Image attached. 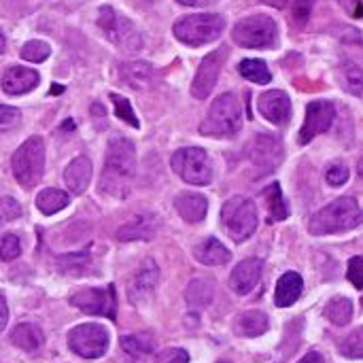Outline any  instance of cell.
<instances>
[{
  "label": "cell",
  "mask_w": 363,
  "mask_h": 363,
  "mask_svg": "<svg viewBox=\"0 0 363 363\" xmlns=\"http://www.w3.org/2000/svg\"><path fill=\"white\" fill-rule=\"evenodd\" d=\"M136 172V147L125 136H111L104 155V172L100 187L117 198L128 196L130 181Z\"/></svg>",
  "instance_id": "6da1fadb"
},
{
  "label": "cell",
  "mask_w": 363,
  "mask_h": 363,
  "mask_svg": "<svg viewBox=\"0 0 363 363\" xmlns=\"http://www.w3.org/2000/svg\"><path fill=\"white\" fill-rule=\"evenodd\" d=\"M363 223V208L357 204L355 198H338L317 211L311 217L308 232L315 236H328V234H342L349 230H355Z\"/></svg>",
  "instance_id": "7a4b0ae2"
},
{
  "label": "cell",
  "mask_w": 363,
  "mask_h": 363,
  "mask_svg": "<svg viewBox=\"0 0 363 363\" xmlns=\"http://www.w3.org/2000/svg\"><path fill=\"white\" fill-rule=\"evenodd\" d=\"M242 128V108L234 94H221L208 108L206 119L200 125L202 136L228 138Z\"/></svg>",
  "instance_id": "3957f363"
},
{
  "label": "cell",
  "mask_w": 363,
  "mask_h": 363,
  "mask_svg": "<svg viewBox=\"0 0 363 363\" xmlns=\"http://www.w3.org/2000/svg\"><path fill=\"white\" fill-rule=\"evenodd\" d=\"M257 206L245 196H234L221 206V223L234 242H245L257 230Z\"/></svg>",
  "instance_id": "277c9868"
},
{
  "label": "cell",
  "mask_w": 363,
  "mask_h": 363,
  "mask_svg": "<svg viewBox=\"0 0 363 363\" xmlns=\"http://www.w3.org/2000/svg\"><path fill=\"white\" fill-rule=\"evenodd\" d=\"M13 177L26 189L38 185L45 172V140L40 136H30L11 157Z\"/></svg>",
  "instance_id": "5b68a950"
},
{
  "label": "cell",
  "mask_w": 363,
  "mask_h": 363,
  "mask_svg": "<svg viewBox=\"0 0 363 363\" xmlns=\"http://www.w3.org/2000/svg\"><path fill=\"white\" fill-rule=\"evenodd\" d=\"M225 28V19L217 13H198V15H187V17H181L172 32L174 36L189 45V47H200V45H206L215 38L221 36Z\"/></svg>",
  "instance_id": "8992f818"
},
{
  "label": "cell",
  "mask_w": 363,
  "mask_h": 363,
  "mask_svg": "<svg viewBox=\"0 0 363 363\" xmlns=\"http://www.w3.org/2000/svg\"><path fill=\"white\" fill-rule=\"evenodd\" d=\"M98 26L100 30L106 34V38L119 47L123 53H136L143 47V38L140 32L136 30V26L121 13H117L113 6H102L98 11Z\"/></svg>",
  "instance_id": "52a82bcc"
},
{
  "label": "cell",
  "mask_w": 363,
  "mask_h": 363,
  "mask_svg": "<svg viewBox=\"0 0 363 363\" xmlns=\"http://www.w3.org/2000/svg\"><path fill=\"white\" fill-rule=\"evenodd\" d=\"M172 170L189 185H208L213 181V162L200 147H183L172 153Z\"/></svg>",
  "instance_id": "ba28073f"
},
{
  "label": "cell",
  "mask_w": 363,
  "mask_h": 363,
  "mask_svg": "<svg viewBox=\"0 0 363 363\" xmlns=\"http://www.w3.org/2000/svg\"><path fill=\"white\" fill-rule=\"evenodd\" d=\"M277 21L268 15H249L245 19H240L234 30H232V38L236 45L247 47V49H264V47H272L277 40Z\"/></svg>",
  "instance_id": "9c48e42d"
},
{
  "label": "cell",
  "mask_w": 363,
  "mask_h": 363,
  "mask_svg": "<svg viewBox=\"0 0 363 363\" xmlns=\"http://www.w3.org/2000/svg\"><path fill=\"white\" fill-rule=\"evenodd\" d=\"M68 349L83 359H98L108 351V332L98 323H81L68 332Z\"/></svg>",
  "instance_id": "30bf717a"
},
{
  "label": "cell",
  "mask_w": 363,
  "mask_h": 363,
  "mask_svg": "<svg viewBox=\"0 0 363 363\" xmlns=\"http://www.w3.org/2000/svg\"><path fill=\"white\" fill-rule=\"evenodd\" d=\"M70 304L77 306L79 311L87 315H98V317H108L111 321L117 319V294L115 285H108L104 289L89 287L81 289L70 296Z\"/></svg>",
  "instance_id": "8fae6325"
},
{
  "label": "cell",
  "mask_w": 363,
  "mask_h": 363,
  "mask_svg": "<svg viewBox=\"0 0 363 363\" xmlns=\"http://www.w3.org/2000/svg\"><path fill=\"white\" fill-rule=\"evenodd\" d=\"M225 57H228V49L219 47V49H215L213 53H208L200 62V68H198L196 79L191 83V96L194 98L206 100L211 96V91L215 89V85L219 81V74H221V68L225 64Z\"/></svg>",
  "instance_id": "7c38bea8"
},
{
  "label": "cell",
  "mask_w": 363,
  "mask_h": 363,
  "mask_svg": "<svg viewBox=\"0 0 363 363\" xmlns=\"http://www.w3.org/2000/svg\"><path fill=\"white\" fill-rule=\"evenodd\" d=\"M336 119V106L330 100H315L306 106V119L298 134L300 145H308L315 136L328 132Z\"/></svg>",
  "instance_id": "4fadbf2b"
},
{
  "label": "cell",
  "mask_w": 363,
  "mask_h": 363,
  "mask_svg": "<svg viewBox=\"0 0 363 363\" xmlns=\"http://www.w3.org/2000/svg\"><path fill=\"white\" fill-rule=\"evenodd\" d=\"M257 108L274 125H285L291 119V100L283 89L264 91L257 100Z\"/></svg>",
  "instance_id": "5bb4252c"
},
{
  "label": "cell",
  "mask_w": 363,
  "mask_h": 363,
  "mask_svg": "<svg viewBox=\"0 0 363 363\" xmlns=\"http://www.w3.org/2000/svg\"><path fill=\"white\" fill-rule=\"evenodd\" d=\"M262 272H264V262L259 257L242 259L230 274V289L236 296H249L257 287Z\"/></svg>",
  "instance_id": "9a60e30c"
},
{
  "label": "cell",
  "mask_w": 363,
  "mask_h": 363,
  "mask_svg": "<svg viewBox=\"0 0 363 363\" xmlns=\"http://www.w3.org/2000/svg\"><path fill=\"white\" fill-rule=\"evenodd\" d=\"M157 281H160V268L153 259H147L128 283V300L132 304L145 302L155 291Z\"/></svg>",
  "instance_id": "2e32d148"
},
{
  "label": "cell",
  "mask_w": 363,
  "mask_h": 363,
  "mask_svg": "<svg viewBox=\"0 0 363 363\" xmlns=\"http://www.w3.org/2000/svg\"><path fill=\"white\" fill-rule=\"evenodd\" d=\"M251 160L259 168V172H274V168L283 162V145L272 134H259L255 138Z\"/></svg>",
  "instance_id": "e0dca14e"
},
{
  "label": "cell",
  "mask_w": 363,
  "mask_h": 363,
  "mask_svg": "<svg viewBox=\"0 0 363 363\" xmlns=\"http://www.w3.org/2000/svg\"><path fill=\"white\" fill-rule=\"evenodd\" d=\"M40 83V74L32 68H26V66H11L4 70L2 74V91L9 94V96H21V94H28L30 89H34L36 85Z\"/></svg>",
  "instance_id": "ac0fdd59"
},
{
  "label": "cell",
  "mask_w": 363,
  "mask_h": 363,
  "mask_svg": "<svg viewBox=\"0 0 363 363\" xmlns=\"http://www.w3.org/2000/svg\"><path fill=\"white\" fill-rule=\"evenodd\" d=\"M91 172H94V168H91L89 157H85V155L74 157L64 170V183H66L68 191L74 194V196L85 194V189L91 183Z\"/></svg>",
  "instance_id": "d6986e66"
},
{
  "label": "cell",
  "mask_w": 363,
  "mask_h": 363,
  "mask_svg": "<svg viewBox=\"0 0 363 363\" xmlns=\"http://www.w3.org/2000/svg\"><path fill=\"white\" fill-rule=\"evenodd\" d=\"M174 208L187 223H200V221H204V217L208 213V200L202 194L183 191L177 196Z\"/></svg>",
  "instance_id": "ffe728a7"
},
{
  "label": "cell",
  "mask_w": 363,
  "mask_h": 363,
  "mask_svg": "<svg viewBox=\"0 0 363 363\" xmlns=\"http://www.w3.org/2000/svg\"><path fill=\"white\" fill-rule=\"evenodd\" d=\"M119 79L132 89H147L153 85L155 68L147 62H125L119 66Z\"/></svg>",
  "instance_id": "44dd1931"
},
{
  "label": "cell",
  "mask_w": 363,
  "mask_h": 363,
  "mask_svg": "<svg viewBox=\"0 0 363 363\" xmlns=\"http://www.w3.org/2000/svg\"><path fill=\"white\" fill-rule=\"evenodd\" d=\"M157 232V219L153 215H138L117 230V238L123 242L130 240H151Z\"/></svg>",
  "instance_id": "7402d4cb"
},
{
  "label": "cell",
  "mask_w": 363,
  "mask_h": 363,
  "mask_svg": "<svg viewBox=\"0 0 363 363\" xmlns=\"http://www.w3.org/2000/svg\"><path fill=\"white\" fill-rule=\"evenodd\" d=\"M304 291V281L298 272H285L279 283H277V294H274V302L279 308H289L294 306L300 296Z\"/></svg>",
  "instance_id": "603a6c76"
},
{
  "label": "cell",
  "mask_w": 363,
  "mask_h": 363,
  "mask_svg": "<svg viewBox=\"0 0 363 363\" xmlns=\"http://www.w3.org/2000/svg\"><path fill=\"white\" fill-rule=\"evenodd\" d=\"M9 338H11L13 347L21 349L26 353L38 351L43 347V342H45V336H43L40 328L34 325V323H19V325H15Z\"/></svg>",
  "instance_id": "cb8c5ba5"
},
{
  "label": "cell",
  "mask_w": 363,
  "mask_h": 363,
  "mask_svg": "<svg viewBox=\"0 0 363 363\" xmlns=\"http://www.w3.org/2000/svg\"><path fill=\"white\" fill-rule=\"evenodd\" d=\"M213 298H215V283L211 279H194L187 285L185 300H187V306H191L194 311H202L211 306Z\"/></svg>",
  "instance_id": "d4e9b609"
},
{
  "label": "cell",
  "mask_w": 363,
  "mask_h": 363,
  "mask_svg": "<svg viewBox=\"0 0 363 363\" xmlns=\"http://www.w3.org/2000/svg\"><path fill=\"white\" fill-rule=\"evenodd\" d=\"M194 255L200 264L204 266H223L230 262L232 253L217 240V238H206L194 249Z\"/></svg>",
  "instance_id": "484cf974"
},
{
  "label": "cell",
  "mask_w": 363,
  "mask_h": 363,
  "mask_svg": "<svg viewBox=\"0 0 363 363\" xmlns=\"http://www.w3.org/2000/svg\"><path fill=\"white\" fill-rule=\"evenodd\" d=\"M270 328V321H268V315L262 313V311H249V313H242L238 317V323H236V330L240 336H247V338H257V336H264Z\"/></svg>",
  "instance_id": "4316f807"
},
{
  "label": "cell",
  "mask_w": 363,
  "mask_h": 363,
  "mask_svg": "<svg viewBox=\"0 0 363 363\" xmlns=\"http://www.w3.org/2000/svg\"><path fill=\"white\" fill-rule=\"evenodd\" d=\"M264 198L268 202V223L285 221L289 217V206L283 198L281 183H272L264 189Z\"/></svg>",
  "instance_id": "83f0119b"
},
{
  "label": "cell",
  "mask_w": 363,
  "mask_h": 363,
  "mask_svg": "<svg viewBox=\"0 0 363 363\" xmlns=\"http://www.w3.org/2000/svg\"><path fill=\"white\" fill-rule=\"evenodd\" d=\"M68 204H70V196H68V191H62V189L51 187V189H43L36 196V208L43 215H55V213L64 211Z\"/></svg>",
  "instance_id": "f1b7e54d"
},
{
  "label": "cell",
  "mask_w": 363,
  "mask_h": 363,
  "mask_svg": "<svg viewBox=\"0 0 363 363\" xmlns=\"http://www.w3.org/2000/svg\"><path fill=\"white\" fill-rule=\"evenodd\" d=\"M325 317H328L334 325H338V328L349 325L351 319H353V302H351L349 298H342V296L332 298V300L328 302V306H325Z\"/></svg>",
  "instance_id": "f546056e"
},
{
  "label": "cell",
  "mask_w": 363,
  "mask_h": 363,
  "mask_svg": "<svg viewBox=\"0 0 363 363\" xmlns=\"http://www.w3.org/2000/svg\"><path fill=\"white\" fill-rule=\"evenodd\" d=\"M119 345L132 357H145L155 351V340L149 334H128L119 340Z\"/></svg>",
  "instance_id": "4dcf8cb0"
},
{
  "label": "cell",
  "mask_w": 363,
  "mask_h": 363,
  "mask_svg": "<svg viewBox=\"0 0 363 363\" xmlns=\"http://www.w3.org/2000/svg\"><path fill=\"white\" fill-rule=\"evenodd\" d=\"M238 72L251 81V83H257V85H268L272 81V74H270V68L266 66L264 60H255V57H249V60H242L238 64Z\"/></svg>",
  "instance_id": "1f68e13d"
},
{
  "label": "cell",
  "mask_w": 363,
  "mask_h": 363,
  "mask_svg": "<svg viewBox=\"0 0 363 363\" xmlns=\"http://www.w3.org/2000/svg\"><path fill=\"white\" fill-rule=\"evenodd\" d=\"M338 351L349 359H362L363 357V328L353 330L349 336H345L338 342Z\"/></svg>",
  "instance_id": "d6a6232c"
},
{
  "label": "cell",
  "mask_w": 363,
  "mask_h": 363,
  "mask_svg": "<svg viewBox=\"0 0 363 363\" xmlns=\"http://www.w3.org/2000/svg\"><path fill=\"white\" fill-rule=\"evenodd\" d=\"M342 81L347 91H351L353 96H363V68H359L353 62H345L342 64Z\"/></svg>",
  "instance_id": "836d02e7"
},
{
  "label": "cell",
  "mask_w": 363,
  "mask_h": 363,
  "mask_svg": "<svg viewBox=\"0 0 363 363\" xmlns=\"http://www.w3.org/2000/svg\"><path fill=\"white\" fill-rule=\"evenodd\" d=\"M57 266L64 274H85L89 266V255L87 253H70L57 259Z\"/></svg>",
  "instance_id": "e575fe53"
},
{
  "label": "cell",
  "mask_w": 363,
  "mask_h": 363,
  "mask_svg": "<svg viewBox=\"0 0 363 363\" xmlns=\"http://www.w3.org/2000/svg\"><path fill=\"white\" fill-rule=\"evenodd\" d=\"M49 53H51V47L45 40H28L21 47V57L28 62H34V64L45 62L49 57Z\"/></svg>",
  "instance_id": "d590c367"
},
{
  "label": "cell",
  "mask_w": 363,
  "mask_h": 363,
  "mask_svg": "<svg viewBox=\"0 0 363 363\" xmlns=\"http://www.w3.org/2000/svg\"><path fill=\"white\" fill-rule=\"evenodd\" d=\"M111 100H113V104H115V113H117L119 119H123V121H125L128 125H132V128H140V121H138L136 113L132 111V104H130L128 98H123V96H119V94H111Z\"/></svg>",
  "instance_id": "8d00e7d4"
},
{
  "label": "cell",
  "mask_w": 363,
  "mask_h": 363,
  "mask_svg": "<svg viewBox=\"0 0 363 363\" xmlns=\"http://www.w3.org/2000/svg\"><path fill=\"white\" fill-rule=\"evenodd\" d=\"M21 255V242L15 234H6L0 240V259L2 262H13Z\"/></svg>",
  "instance_id": "74e56055"
},
{
  "label": "cell",
  "mask_w": 363,
  "mask_h": 363,
  "mask_svg": "<svg viewBox=\"0 0 363 363\" xmlns=\"http://www.w3.org/2000/svg\"><path fill=\"white\" fill-rule=\"evenodd\" d=\"M21 121V113L15 108V106H6V104H0V134L2 132H9L13 128H17Z\"/></svg>",
  "instance_id": "f35d334b"
},
{
  "label": "cell",
  "mask_w": 363,
  "mask_h": 363,
  "mask_svg": "<svg viewBox=\"0 0 363 363\" xmlns=\"http://www.w3.org/2000/svg\"><path fill=\"white\" fill-rule=\"evenodd\" d=\"M21 215V206L13 198H0V228Z\"/></svg>",
  "instance_id": "ab89813d"
},
{
  "label": "cell",
  "mask_w": 363,
  "mask_h": 363,
  "mask_svg": "<svg viewBox=\"0 0 363 363\" xmlns=\"http://www.w3.org/2000/svg\"><path fill=\"white\" fill-rule=\"evenodd\" d=\"M351 172L345 164H332L325 172V181L332 185V187H342L347 181H349Z\"/></svg>",
  "instance_id": "60d3db41"
},
{
  "label": "cell",
  "mask_w": 363,
  "mask_h": 363,
  "mask_svg": "<svg viewBox=\"0 0 363 363\" xmlns=\"http://www.w3.org/2000/svg\"><path fill=\"white\" fill-rule=\"evenodd\" d=\"M347 279L353 283L355 289H363V257L355 255L349 259V268H347Z\"/></svg>",
  "instance_id": "b9f144b4"
},
{
  "label": "cell",
  "mask_w": 363,
  "mask_h": 363,
  "mask_svg": "<svg viewBox=\"0 0 363 363\" xmlns=\"http://www.w3.org/2000/svg\"><path fill=\"white\" fill-rule=\"evenodd\" d=\"M313 6H315V0H296V2H294V21H296L300 28L311 19Z\"/></svg>",
  "instance_id": "7bdbcfd3"
},
{
  "label": "cell",
  "mask_w": 363,
  "mask_h": 363,
  "mask_svg": "<svg viewBox=\"0 0 363 363\" xmlns=\"http://www.w3.org/2000/svg\"><path fill=\"white\" fill-rule=\"evenodd\" d=\"M157 363H189V353L185 349H166L157 355Z\"/></svg>",
  "instance_id": "ee69618b"
},
{
  "label": "cell",
  "mask_w": 363,
  "mask_h": 363,
  "mask_svg": "<svg viewBox=\"0 0 363 363\" xmlns=\"http://www.w3.org/2000/svg\"><path fill=\"white\" fill-rule=\"evenodd\" d=\"M340 4L345 6V11H347L351 17H363L362 0H340Z\"/></svg>",
  "instance_id": "f6af8a7d"
},
{
  "label": "cell",
  "mask_w": 363,
  "mask_h": 363,
  "mask_svg": "<svg viewBox=\"0 0 363 363\" xmlns=\"http://www.w3.org/2000/svg\"><path fill=\"white\" fill-rule=\"evenodd\" d=\"M6 323H9V306H6V300L0 296V332L6 328Z\"/></svg>",
  "instance_id": "bcb514c9"
},
{
  "label": "cell",
  "mask_w": 363,
  "mask_h": 363,
  "mask_svg": "<svg viewBox=\"0 0 363 363\" xmlns=\"http://www.w3.org/2000/svg\"><path fill=\"white\" fill-rule=\"evenodd\" d=\"M298 363H325V359H323V355L319 351H311L308 355H304Z\"/></svg>",
  "instance_id": "7dc6e473"
},
{
  "label": "cell",
  "mask_w": 363,
  "mask_h": 363,
  "mask_svg": "<svg viewBox=\"0 0 363 363\" xmlns=\"http://www.w3.org/2000/svg\"><path fill=\"white\" fill-rule=\"evenodd\" d=\"M177 2H181V4H185V6H208V4H213L215 0H177Z\"/></svg>",
  "instance_id": "c3c4849f"
},
{
  "label": "cell",
  "mask_w": 363,
  "mask_h": 363,
  "mask_svg": "<svg viewBox=\"0 0 363 363\" xmlns=\"http://www.w3.org/2000/svg\"><path fill=\"white\" fill-rule=\"evenodd\" d=\"M262 2H266V4H270L274 9H283L287 4V0H262Z\"/></svg>",
  "instance_id": "681fc988"
},
{
  "label": "cell",
  "mask_w": 363,
  "mask_h": 363,
  "mask_svg": "<svg viewBox=\"0 0 363 363\" xmlns=\"http://www.w3.org/2000/svg\"><path fill=\"white\" fill-rule=\"evenodd\" d=\"M4 49H6V38H4V34L0 32V53H4Z\"/></svg>",
  "instance_id": "f907efd6"
},
{
  "label": "cell",
  "mask_w": 363,
  "mask_h": 363,
  "mask_svg": "<svg viewBox=\"0 0 363 363\" xmlns=\"http://www.w3.org/2000/svg\"><path fill=\"white\" fill-rule=\"evenodd\" d=\"M51 94H62V87L60 85H53V91Z\"/></svg>",
  "instance_id": "816d5d0a"
},
{
  "label": "cell",
  "mask_w": 363,
  "mask_h": 363,
  "mask_svg": "<svg viewBox=\"0 0 363 363\" xmlns=\"http://www.w3.org/2000/svg\"><path fill=\"white\" fill-rule=\"evenodd\" d=\"M217 363H232V362H225V359H223V362H217Z\"/></svg>",
  "instance_id": "f5cc1de1"
},
{
  "label": "cell",
  "mask_w": 363,
  "mask_h": 363,
  "mask_svg": "<svg viewBox=\"0 0 363 363\" xmlns=\"http://www.w3.org/2000/svg\"><path fill=\"white\" fill-rule=\"evenodd\" d=\"M362 2H363V0H362Z\"/></svg>",
  "instance_id": "db71d44e"
}]
</instances>
